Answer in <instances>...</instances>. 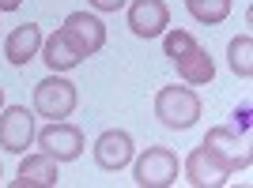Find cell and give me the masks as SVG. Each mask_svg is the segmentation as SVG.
<instances>
[{"label": "cell", "instance_id": "obj_1", "mask_svg": "<svg viewBox=\"0 0 253 188\" xmlns=\"http://www.w3.org/2000/svg\"><path fill=\"white\" fill-rule=\"evenodd\" d=\"M155 117H159V125L170 128V132H185L201 117V98L189 87H163L155 94Z\"/></svg>", "mask_w": 253, "mask_h": 188}, {"label": "cell", "instance_id": "obj_2", "mask_svg": "<svg viewBox=\"0 0 253 188\" xmlns=\"http://www.w3.org/2000/svg\"><path fill=\"white\" fill-rule=\"evenodd\" d=\"M80 94H76V83H68L61 72H53L49 79L34 87V113L38 117H49V121H64L72 117Z\"/></svg>", "mask_w": 253, "mask_h": 188}, {"label": "cell", "instance_id": "obj_3", "mask_svg": "<svg viewBox=\"0 0 253 188\" xmlns=\"http://www.w3.org/2000/svg\"><path fill=\"white\" fill-rule=\"evenodd\" d=\"M178 155L170 147H148L144 155L132 162V181L140 188H170L178 181Z\"/></svg>", "mask_w": 253, "mask_h": 188}, {"label": "cell", "instance_id": "obj_4", "mask_svg": "<svg viewBox=\"0 0 253 188\" xmlns=\"http://www.w3.org/2000/svg\"><path fill=\"white\" fill-rule=\"evenodd\" d=\"M204 147H208L211 155L219 158L223 166L231 169V173H238V169H250L253 162V151H250V136H238L234 128H211L208 136H204Z\"/></svg>", "mask_w": 253, "mask_h": 188}, {"label": "cell", "instance_id": "obj_5", "mask_svg": "<svg viewBox=\"0 0 253 188\" xmlns=\"http://www.w3.org/2000/svg\"><path fill=\"white\" fill-rule=\"evenodd\" d=\"M34 143L42 147L49 158H57V162H76L84 155V132L76 125H68V121H53L49 128L34 132Z\"/></svg>", "mask_w": 253, "mask_h": 188}, {"label": "cell", "instance_id": "obj_6", "mask_svg": "<svg viewBox=\"0 0 253 188\" xmlns=\"http://www.w3.org/2000/svg\"><path fill=\"white\" fill-rule=\"evenodd\" d=\"M34 143V113L27 105H8L0 109V147L11 155H23Z\"/></svg>", "mask_w": 253, "mask_h": 188}, {"label": "cell", "instance_id": "obj_7", "mask_svg": "<svg viewBox=\"0 0 253 188\" xmlns=\"http://www.w3.org/2000/svg\"><path fill=\"white\" fill-rule=\"evenodd\" d=\"M61 31L84 57H95V53L106 45V23L98 19V15H87V11H72V15L64 19Z\"/></svg>", "mask_w": 253, "mask_h": 188}, {"label": "cell", "instance_id": "obj_8", "mask_svg": "<svg viewBox=\"0 0 253 188\" xmlns=\"http://www.w3.org/2000/svg\"><path fill=\"white\" fill-rule=\"evenodd\" d=\"M132 155H136V143H132V136H128L125 128H110V132H102V136L95 139V162L106 173L125 169L128 162H132Z\"/></svg>", "mask_w": 253, "mask_h": 188}, {"label": "cell", "instance_id": "obj_9", "mask_svg": "<svg viewBox=\"0 0 253 188\" xmlns=\"http://www.w3.org/2000/svg\"><path fill=\"white\" fill-rule=\"evenodd\" d=\"M227 177H231V169L223 166L204 143L189 151V158H185V181H189L193 188H223Z\"/></svg>", "mask_w": 253, "mask_h": 188}, {"label": "cell", "instance_id": "obj_10", "mask_svg": "<svg viewBox=\"0 0 253 188\" xmlns=\"http://www.w3.org/2000/svg\"><path fill=\"white\" fill-rule=\"evenodd\" d=\"M128 8V31L136 38H159L170 27V8L163 0H132Z\"/></svg>", "mask_w": 253, "mask_h": 188}, {"label": "cell", "instance_id": "obj_11", "mask_svg": "<svg viewBox=\"0 0 253 188\" xmlns=\"http://www.w3.org/2000/svg\"><path fill=\"white\" fill-rule=\"evenodd\" d=\"M61 185V162L42 155H27L15 173V188H57Z\"/></svg>", "mask_w": 253, "mask_h": 188}, {"label": "cell", "instance_id": "obj_12", "mask_svg": "<svg viewBox=\"0 0 253 188\" xmlns=\"http://www.w3.org/2000/svg\"><path fill=\"white\" fill-rule=\"evenodd\" d=\"M38 49H42V31H38V23L15 27V31L8 34V42H4V57H8V64H15V68H27V64L38 57Z\"/></svg>", "mask_w": 253, "mask_h": 188}, {"label": "cell", "instance_id": "obj_13", "mask_svg": "<svg viewBox=\"0 0 253 188\" xmlns=\"http://www.w3.org/2000/svg\"><path fill=\"white\" fill-rule=\"evenodd\" d=\"M38 57L45 61V68H49V72H72L76 64L84 61V53H80L68 38H64V31H53L49 38H42Z\"/></svg>", "mask_w": 253, "mask_h": 188}, {"label": "cell", "instance_id": "obj_14", "mask_svg": "<svg viewBox=\"0 0 253 188\" xmlns=\"http://www.w3.org/2000/svg\"><path fill=\"white\" fill-rule=\"evenodd\" d=\"M178 75L185 79L189 87H204V83H211L215 79V61H211V53L204 49V45H193L185 57H178Z\"/></svg>", "mask_w": 253, "mask_h": 188}, {"label": "cell", "instance_id": "obj_15", "mask_svg": "<svg viewBox=\"0 0 253 188\" xmlns=\"http://www.w3.org/2000/svg\"><path fill=\"white\" fill-rule=\"evenodd\" d=\"M227 64L238 79H250L253 75V38L250 34H238L231 45H227Z\"/></svg>", "mask_w": 253, "mask_h": 188}, {"label": "cell", "instance_id": "obj_16", "mask_svg": "<svg viewBox=\"0 0 253 188\" xmlns=\"http://www.w3.org/2000/svg\"><path fill=\"white\" fill-rule=\"evenodd\" d=\"M185 11L204 27H215L231 15V0H185Z\"/></svg>", "mask_w": 253, "mask_h": 188}, {"label": "cell", "instance_id": "obj_17", "mask_svg": "<svg viewBox=\"0 0 253 188\" xmlns=\"http://www.w3.org/2000/svg\"><path fill=\"white\" fill-rule=\"evenodd\" d=\"M167 38H163V49H167L170 61H178V57H185V53L197 45V38H193L189 31H163Z\"/></svg>", "mask_w": 253, "mask_h": 188}, {"label": "cell", "instance_id": "obj_18", "mask_svg": "<svg viewBox=\"0 0 253 188\" xmlns=\"http://www.w3.org/2000/svg\"><path fill=\"white\" fill-rule=\"evenodd\" d=\"M91 8H98V11H121L128 4V0H87Z\"/></svg>", "mask_w": 253, "mask_h": 188}, {"label": "cell", "instance_id": "obj_19", "mask_svg": "<svg viewBox=\"0 0 253 188\" xmlns=\"http://www.w3.org/2000/svg\"><path fill=\"white\" fill-rule=\"evenodd\" d=\"M19 4H23V0H0V11H15Z\"/></svg>", "mask_w": 253, "mask_h": 188}, {"label": "cell", "instance_id": "obj_20", "mask_svg": "<svg viewBox=\"0 0 253 188\" xmlns=\"http://www.w3.org/2000/svg\"><path fill=\"white\" fill-rule=\"evenodd\" d=\"M0 109H4V87H0Z\"/></svg>", "mask_w": 253, "mask_h": 188}, {"label": "cell", "instance_id": "obj_21", "mask_svg": "<svg viewBox=\"0 0 253 188\" xmlns=\"http://www.w3.org/2000/svg\"><path fill=\"white\" fill-rule=\"evenodd\" d=\"M0 177H4V169H0Z\"/></svg>", "mask_w": 253, "mask_h": 188}]
</instances>
